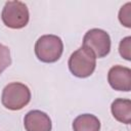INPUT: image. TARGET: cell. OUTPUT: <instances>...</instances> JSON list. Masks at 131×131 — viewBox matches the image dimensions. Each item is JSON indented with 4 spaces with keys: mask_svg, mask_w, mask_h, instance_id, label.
<instances>
[{
    "mask_svg": "<svg viewBox=\"0 0 131 131\" xmlns=\"http://www.w3.org/2000/svg\"><path fill=\"white\" fill-rule=\"evenodd\" d=\"M31 100V91L29 87L20 82L7 84L1 95L2 104L10 111H19L24 108Z\"/></svg>",
    "mask_w": 131,
    "mask_h": 131,
    "instance_id": "cell-1",
    "label": "cell"
},
{
    "mask_svg": "<svg viewBox=\"0 0 131 131\" xmlns=\"http://www.w3.org/2000/svg\"><path fill=\"white\" fill-rule=\"evenodd\" d=\"M68 64L74 76L87 78L93 74L96 68V57L90 49L82 46L71 54Z\"/></svg>",
    "mask_w": 131,
    "mask_h": 131,
    "instance_id": "cell-2",
    "label": "cell"
},
{
    "mask_svg": "<svg viewBox=\"0 0 131 131\" xmlns=\"http://www.w3.org/2000/svg\"><path fill=\"white\" fill-rule=\"evenodd\" d=\"M63 51V43L56 35H43L35 43V54L39 60L46 63L57 61Z\"/></svg>",
    "mask_w": 131,
    "mask_h": 131,
    "instance_id": "cell-3",
    "label": "cell"
},
{
    "mask_svg": "<svg viewBox=\"0 0 131 131\" xmlns=\"http://www.w3.org/2000/svg\"><path fill=\"white\" fill-rule=\"evenodd\" d=\"M1 18L3 24L10 29H23L29 23V9L21 1H7L2 9Z\"/></svg>",
    "mask_w": 131,
    "mask_h": 131,
    "instance_id": "cell-4",
    "label": "cell"
},
{
    "mask_svg": "<svg viewBox=\"0 0 131 131\" xmlns=\"http://www.w3.org/2000/svg\"><path fill=\"white\" fill-rule=\"evenodd\" d=\"M83 46L90 49L96 58L104 57L111 50L110 35L101 29H91L84 35Z\"/></svg>",
    "mask_w": 131,
    "mask_h": 131,
    "instance_id": "cell-5",
    "label": "cell"
},
{
    "mask_svg": "<svg viewBox=\"0 0 131 131\" xmlns=\"http://www.w3.org/2000/svg\"><path fill=\"white\" fill-rule=\"evenodd\" d=\"M107 81L111 87L118 91L131 90V70L123 66H114L107 73Z\"/></svg>",
    "mask_w": 131,
    "mask_h": 131,
    "instance_id": "cell-6",
    "label": "cell"
},
{
    "mask_svg": "<svg viewBox=\"0 0 131 131\" xmlns=\"http://www.w3.org/2000/svg\"><path fill=\"white\" fill-rule=\"evenodd\" d=\"M26 131H51L52 123L49 116L39 110H33L26 114L24 118Z\"/></svg>",
    "mask_w": 131,
    "mask_h": 131,
    "instance_id": "cell-7",
    "label": "cell"
},
{
    "mask_svg": "<svg viewBox=\"0 0 131 131\" xmlns=\"http://www.w3.org/2000/svg\"><path fill=\"white\" fill-rule=\"evenodd\" d=\"M111 112L114 118L126 125L131 123V100L125 98H117L112 102Z\"/></svg>",
    "mask_w": 131,
    "mask_h": 131,
    "instance_id": "cell-8",
    "label": "cell"
},
{
    "mask_svg": "<svg viewBox=\"0 0 131 131\" xmlns=\"http://www.w3.org/2000/svg\"><path fill=\"white\" fill-rule=\"evenodd\" d=\"M74 131H99L100 121L92 114L79 115L73 122Z\"/></svg>",
    "mask_w": 131,
    "mask_h": 131,
    "instance_id": "cell-9",
    "label": "cell"
},
{
    "mask_svg": "<svg viewBox=\"0 0 131 131\" xmlns=\"http://www.w3.org/2000/svg\"><path fill=\"white\" fill-rule=\"evenodd\" d=\"M11 64L10 49L0 43V75Z\"/></svg>",
    "mask_w": 131,
    "mask_h": 131,
    "instance_id": "cell-10",
    "label": "cell"
},
{
    "mask_svg": "<svg viewBox=\"0 0 131 131\" xmlns=\"http://www.w3.org/2000/svg\"><path fill=\"white\" fill-rule=\"evenodd\" d=\"M119 20L124 27L131 28V2H127L121 7L119 11Z\"/></svg>",
    "mask_w": 131,
    "mask_h": 131,
    "instance_id": "cell-11",
    "label": "cell"
},
{
    "mask_svg": "<svg viewBox=\"0 0 131 131\" xmlns=\"http://www.w3.org/2000/svg\"><path fill=\"white\" fill-rule=\"evenodd\" d=\"M119 53L126 60H131V37L123 38L119 45Z\"/></svg>",
    "mask_w": 131,
    "mask_h": 131,
    "instance_id": "cell-12",
    "label": "cell"
}]
</instances>
